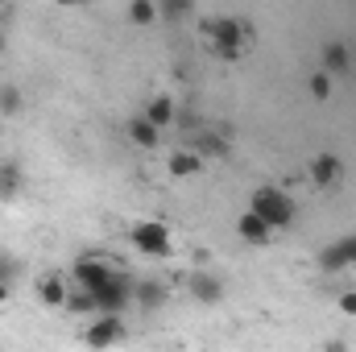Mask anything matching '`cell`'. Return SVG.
<instances>
[{"label": "cell", "instance_id": "obj_1", "mask_svg": "<svg viewBox=\"0 0 356 352\" xmlns=\"http://www.w3.org/2000/svg\"><path fill=\"white\" fill-rule=\"evenodd\" d=\"M199 42L216 58L236 63L245 54V46H249V25L241 17H207V21H199Z\"/></svg>", "mask_w": 356, "mask_h": 352}, {"label": "cell", "instance_id": "obj_2", "mask_svg": "<svg viewBox=\"0 0 356 352\" xmlns=\"http://www.w3.org/2000/svg\"><path fill=\"white\" fill-rule=\"evenodd\" d=\"M261 220H266L269 228L277 232V228H290L294 224V199H290V191L286 186H273V182H266V186H257L253 191V203H249Z\"/></svg>", "mask_w": 356, "mask_h": 352}, {"label": "cell", "instance_id": "obj_3", "mask_svg": "<svg viewBox=\"0 0 356 352\" xmlns=\"http://www.w3.org/2000/svg\"><path fill=\"white\" fill-rule=\"evenodd\" d=\"M129 241H133V249L145 253V257H170V249H175V237H170V228H166L162 220H141V224H133Z\"/></svg>", "mask_w": 356, "mask_h": 352}, {"label": "cell", "instance_id": "obj_4", "mask_svg": "<svg viewBox=\"0 0 356 352\" xmlns=\"http://www.w3.org/2000/svg\"><path fill=\"white\" fill-rule=\"evenodd\" d=\"M120 340H124V323H120V315H108V311H99L88 323V332H83V344L88 349H112Z\"/></svg>", "mask_w": 356, "mask_h": 352}, {"label": "cell", "instance_id": "obj_5", "mask_svg": "<svg viewBox=\"0 0 356 352\" xmlns=\"http://www.w3.org/2000/svg\"><path fill=\"white\" fill-rule=\"evenodd\" d=\"M71 278H75V286H83V290L95 294L99 286H108V282H112V278H120V273L104 262V257H91V253H88V257H79V262H75V273H71Z\"/></svg>", "mask_w": 356, "mask_h": 352}, {"label": "cell", "instance_id": "obj_6", "mask_svg": "<svg viewBox=\"0 0 356 352\" xmlns=\"http://www.w3.org/2000/svg\"><path fill=\"white\" fill-rule=\"evenodd\" d=\"M307 178H311V186L332 191V186L344 178V162H340L336 154H315V158H311V166H307Z\"/></svg>", "mask_w": 356, "mask_h": 352}, {"label": "cell", "instance_id": "obj_7", "mask_svg": "<svg viewBox=\"0 0 356 352\" xmlns=\"http://www.w3.org/2000/svg\"><path fill=\"white\" fill-rule=\"evenodd\" d=\"M236 232H241V241H249V245H266L269 237H273V228H269L266 220L249 207V211H241V220H236Z\"/></svg>", "mask_w": 356, "mask_h": 352}, {"label": "cell", "instance_id": "obj_8", "mask_svg": "<svg viewBox=\"0 0 356 352\" xmlns=\"http://www.w3.org/2000/svg\"><path fill=\"white\" fill-rule=\"evenodd\" d=\"M166 170L175 178H195L203 170V154H199V150H175V154L166 158Z\"/></svg>", "mask_w": 356, "mask_h": 352}, {"label": "cell", "instance_id": "obj_9", "mask_svg": "<svg viewBox=\"0 0 356 352\" xmlns=\"http://www.w3.org/2000/svg\"><path fill=\"white\" fill-rule=\"evenodd\" d=\"M145 120H154L158 129H166V125H175L178 120V104L170 99V95H154L149 104H145V112H141Z\"/></svg>", "mask_w": 356, "mask_h": 352}, {"label": "cell", "instance_id": "obj_10", "mask_svg": "<svg viewBox=\"0 0 356 352\" xmlns=\"http://www.w3.org/2000/svg\"><path fill=\"white\" fill-rule=\"evenodd\" d=\"M158 137H162V129H158L154 120H145V116H133V120H129V141H133V145L154 150V145H158Z\"/></svg>", "mask_w": 356, "mask_h": 352}, {"label": "cell", "instance_id": "obj_11", "mask_svg": "<svg viewBox=\"0 0 356 352\" xmlns=\"http://www.w3.org/2000/svg\"><path fill=\"white\" fill-rule=\"evenodd\" d=\"M67 294H71V286H67L58 273H50V278L38 282V298H42L46 307H67Z\"/></svg>", "mask_w": 356, "mask_h": 352}, {"label": "cell", "instance_id": "obj_12", "mask_svg": "<svg viewBox=\"0 0 356 352\" xmlns=\"http://www.w3.org/2000/svg\"><path fill=\"white\" fill-rule=\"evenodd\" d=\"M340 265H356V237L336 241V245L323 253V269H340Z\"/></svg>", "mask_w": 356, "mask_h": 352}, {"label": "cell", "instance_id": "obj_13", "mask_svg": "<svg viewBox=\"0 0 356 352\" xmlns=\"http://www.w3.org/2000/svg\"><path fill=\"white\" fill-rule=\"evenodd\" d=\"M348 63H353V54H348L344 42H327V46H323V71H327V75L348 71Z\"/></svg>", "mask_w": 356, "mask_h": 352}, {"label": "cell", "instance_id": "obj_14", "mask_svg": "<svg viewBox=\"0 0 356 352\" xmlns=\"http://www.w3.org/2000/svg\"><path fill=\"white\" fill-rule=\"evenodd\" d=\"M129 21H133V25H158V21H162L158 0H129Z\"/></svg>", "mask_w": 356, "mask_h": 352}, {"label": "cell", "instance_id": "obj_15", "mask_svg": "<svg viewBox=\"0 0 356 352\" xmlns=\"http://www.w3.org/2000/svg\"><path fill=\"white\" fill-rule=\"evenodd\" d=\"M158 8H162V21H178V17H191L195 0H158Z\"/></svg>", "mask_w": 356, "mask_h": 352}, {"label": "cell", "instance_id": "obj_16", "mask_svg": "<svg viewBox=\"0 0 356 352\" xmlns=\"http://www.w3.org/2000/svg\"><path fill=\"white\" fill-rule=\"evenodd\" d=\"M307 88H311V95H315V99H327V95H332V75H327V71H315Z\"/></svg>", "mask_w": 356, "mask_h": 352}, {"label": "cell", "instance_id": "obj_17", "mask_svg": "<svg viewBox=\"0 0 356 352\" xmlns=\"http://www.w3.org/2000/svg\"><path fill=\"white\" fill-rule=\"evenodd\" d=\"M195 298H220V282L216 278H195Z\"/></svg>", "mask_w": 356, "mask_h": 352}, {"label": "cell", "instance_id": "obj_18", "mask_svg": "<svg viewBox=\"0 0 356 352\" xmlns=\"http://www.w3.org/2000/svg\"><path fill=\"white\" fill-rule=\"evenodd\" d=\"M137 298H141V303H145V307H158V303H162V298H166V294H162V290H158V282H145V290H137Z\"/></svg>", "mask_w": 356, "mask_h": 352}, {"label": "cell", "instance_id": "obj_19", "mask_svg": "<svg viewBox=\"0 0 356 352\" xmlns=\"http://www.w3.org/2000/svg\"><path fill=\"white\" fill-rule=\"evenodd\" d=\"M17 108H21V95L13 88H4L0 91V112H17Z\"/></svg>", "mask_w": 356, "mask_h": 352}, {"label": "cell", "instance_id": "obj_20", "mask_svg": "<svg viewBox=\"0 0 356 352\" xmlns=\"http://www.w3.org/2000/svg\"><path fill=\"white\" fill-rule=\"evenodd\" d=\"M17 182H21V175H17V170H8V166L0 170V191H4V195H8V191H17Z\"/></svg>", "mask_w": 356, "mask_h": 352}, {"label": "cell", "instance_id": "obj_21", "mask_svg": "<svg viewBox=\"0 0 356 352\" xmlns=\"http://www.w3.org/2000/svg\"><path fill=\"white\" fill-rule=\"evenodd\" d=\"M340 311H344L348 319L356 315V290H344V294H340Z\"/></svg>", "mask_w": 356, "mask_h": 352}, {"label": "cell", "instance_id": "obj_22", "mask_svg": "<svg viewBox=\"0 0 356 352\" xmlns=\"http://www.w3.org/2000/svg\"><path fill=\"white\" fill-rule=\"evenodd\" d=\"M13 273H17V265L8 262V257H0V278H4V282H13Z\"/></svg>", "mask_w": 356, "mask_h": 352}, {"label": "cell", "instance_id": "obj_23", "mask_svg": "<svg viewBox=\"0 0 356 352\" xmlns=\"http://www.w3.org/2000/svg\"><path fill=\"white\" fill-rule=\"evenodd\" d=\"M8 298H13V282H4V278H0V307H4Z\"/></svg>", "mask_w": 356, "mask_h": 352}, {"label": "cell", "instance_id": "obj_24", "mask_svg": "<svg viewBox=\"0 0 356 352\" xmlns=\"http://www.w3.org/2000/svg\"><path fill=\"white\" fill-rule=\"evenodd\" d=\"M58 8H79V4H88V0H54Z\"/></svg>", "mask_w": 356, "mask_h": 352}, {"label": "cell", "instance_id": "obj_25", "mask_svg": "<svg viewBox=\"0 0 356 352\" xmlns=\"http://www.w3.org/2000/svg\"><path fill=\"white\" fill-rule=\"evenodd\" d=\"M0 54H4V33H0Z\"/></svg>", "mask_w": 356, "mask_h": 352}]
</instances>
